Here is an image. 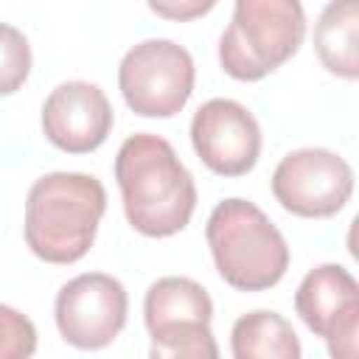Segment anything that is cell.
I'll return each mask as SVG.
<instances>
[{"instance_id":"1","label":"cell","mask_w":359,"mask_h":359,"mask_svg":"<svg viewBox=\"0 0 359 359\" xmlns=\"http://www.w3.org/2000/svg\"><path fill=\"white\" fill-rule=\"evenodd\" d=\"M115 180L126 222L149 238H168L188 227L196 185L174 146L151 132L132 135L115 157Z\"/></svg>"},{"instance_id":"2","label":"cell","mask_w":359,"mask_h":359,"mask_svg":"<svg viewBox=\"0 0 359 359\" xmlns=\"http://www.w3.org/2000/svg\"><path fill=\"white\" fill-rule=\"evenodd\" d=\"M107 210V191L98 177L53 171L39 177L25 196V244L45 264L81 261Z\"/></svg>"},{"instance_id":"3","label":"cell","mask_w":359,"mask_h":359,"mask_svg":"<svg viewBox=\"0 0 359 359\" xmlns=\"http://www.w3.org/2000/svg\"><path fill=\"white\" fill-rule=\"evenodd\" d=\"M205 238L222 280L241 292L272 289L289 269V244L269 216L250 199L219 202L205 227Z\"/></svg>"},{"instance_id":"4","label":"cell","mask_w":359,"mask_h":359,"mask_svg":"<svg viewBox=\"0 0 359 359\" xmlns=\"http://www.w3.org/2000/svg\"><path fill=\"white\" fill-rule=\"evenodd\" d=\"M306 36L300 0H236L219 39V65L236 81H261L289 62Z\"/></svg>"},{"instance_id":"5","label":"cell","mask_w":359,"mask_h":359,"mask_svg":"<svg viewBox=\"0 0 359 359\" xmlns=\"http://www.w3.org/2000/svg\"><path fill=\"white\" fill-rule=\"evenodd\" d=\"M143 320L151 337V359H216L219 345L210 331L213 300L191 278L168 275L149 286Z\"/></svg>"},{"instance_id":"6","label":"cell","mask_w":359,"mask_h":359,"mask_svg":"<svg viewBox=\"0 0 359 359\" xmlns=\"http://www.w3.org/2000/svg\"><path fill=\"white\" fill-rule=\"evenodd\" d=\"M196 81L194 56L171 39H143L126 50L118 67V87L126 107L143 118L177 115Z\"/></svg>"},{"instance_id":"7","label":"cell","mask_w":359,"mask_h":359,"mask_svg":"<svg viewBox=\"0 0 359 359\" xmlns=\"http://www.w3.org/2000/svg\"><path fill=\"white\" fill-rule=\"evenodd\" d=\"M272 194L283 210L300 219H328L353 194V168L328 149L289 151L272 174Z\"/></svg>"},{"instance_id":"8","label":"cell","mask_w":359,"mask_h":359,"mask_svg":"<svg viewBox=\"0 0 359 359\" xmlns=\"http://www.w3.org/2000/svg\"><path fill=\"white\" fill-rule=\"evenodd\" d=\"M129 294L123 283L107 272H84L67 280L53 306L62 339L81 351L107 348L126 325Z\"/></svg>"},{"instance_id":"9","label":"cell","mask_w":359,"mask_h":359,"mask_svg":"<svg viewBox=\"0 0 359 359\" xmlns=\"http://www.w3.org/2000/svg\"><path fill=\"white\" fill-rule=\"evenodd\" d=\"M294 311L306 328L325 339L334 359L356 356L359 283L339 264H320L306 272L294 292Z\"/></svg>"},{"instance_id":"10","label":"cell","mask_w":359,"mask_h":359,"mask_svg":"<svg viewBox=\"0 0 359 359\" xmlns=\"http://www.w3.org/2000/svg\"><path fill=\"white\" fill-rule=\"evenodd\" d=\"M196 157L219 177H244L261 154V126L255 115L233 98L205 101L191 121Z\"/></svg>"},{"instance_id":"11","label":"cell","mask_w":359,"mask_h":359,"mask_svg":"<svg viewBox=\"0 0 359 359\" xmlns=\"http://www.w3.org/2000/svg\"><path fill=\"white\" fill-rule=\"evenodd\" d=\"M112 123L115 112L104 90L90 81H65L42 104V132L67 154L95 151L109 137Z\"/></svg>"},{"instance_id":"12","label":"cell","mask_w":359,"mask_h":359,"mask_svg":"<svg viewBox=\"0 0 359 359\" xmlns=\"http://www.w3.org/2000/svg\"><path fill=\"white\" fill-rule=\"evenodd\" d=\"M314 50L339 79H359V0H331L314 25Z\"/></svg>"},{"instance_id":"13","label":"cell","mask_w":359,"mask_h":359,"mask_svg":"<svg viewBox=\"0 0 359 359\" xmlns=\"http://www.w3.org/2000/svg\"><path fill=\"white\" fill-rule=\"evenodd\" d=\"M230 348L236 359H300V339L278 311H250L233 323Z\"/></svg>"},{"instance_id":"14","label":"cell","mask_w":359,"mask_h":359,"mask_svg":"<svg viewBox=\"0 0 359 359\" xmlns=\"http://www.w3.org/2000/svg\"><path fill=\"white\" fill-rule=\"evenodd\" d=\"M31 45L25 34L0 22V95H14L31 76Z\"/></svg>"},{"instance_id":"15","label":"cell","mask_w":359,"mask_h":359,"mask_svg":"<svg viewBox=\"0 0 359 359\" xmlns=\"http://www.w3.org/2000/svg\"><path fill=\"white\" fill-rule=\"evenodd\" d=\"M34 351H36L34 323L22 311L0 303V359H28L34 356Z\"/></svg>"},{"instance_id":"16","label":"cell","mask_w":359,"mask_h":359,"mask_svg":"<svg viewBox=\"0 0 359 359\" xmlns=\"http://www.w3.org/2000/svg\"><path fill=\"white\" fill-rule=\"evenodd\" d=\"M219 0H146V6L171 22H188L196 17H205Z\"/></svg>"}]
</instances>
